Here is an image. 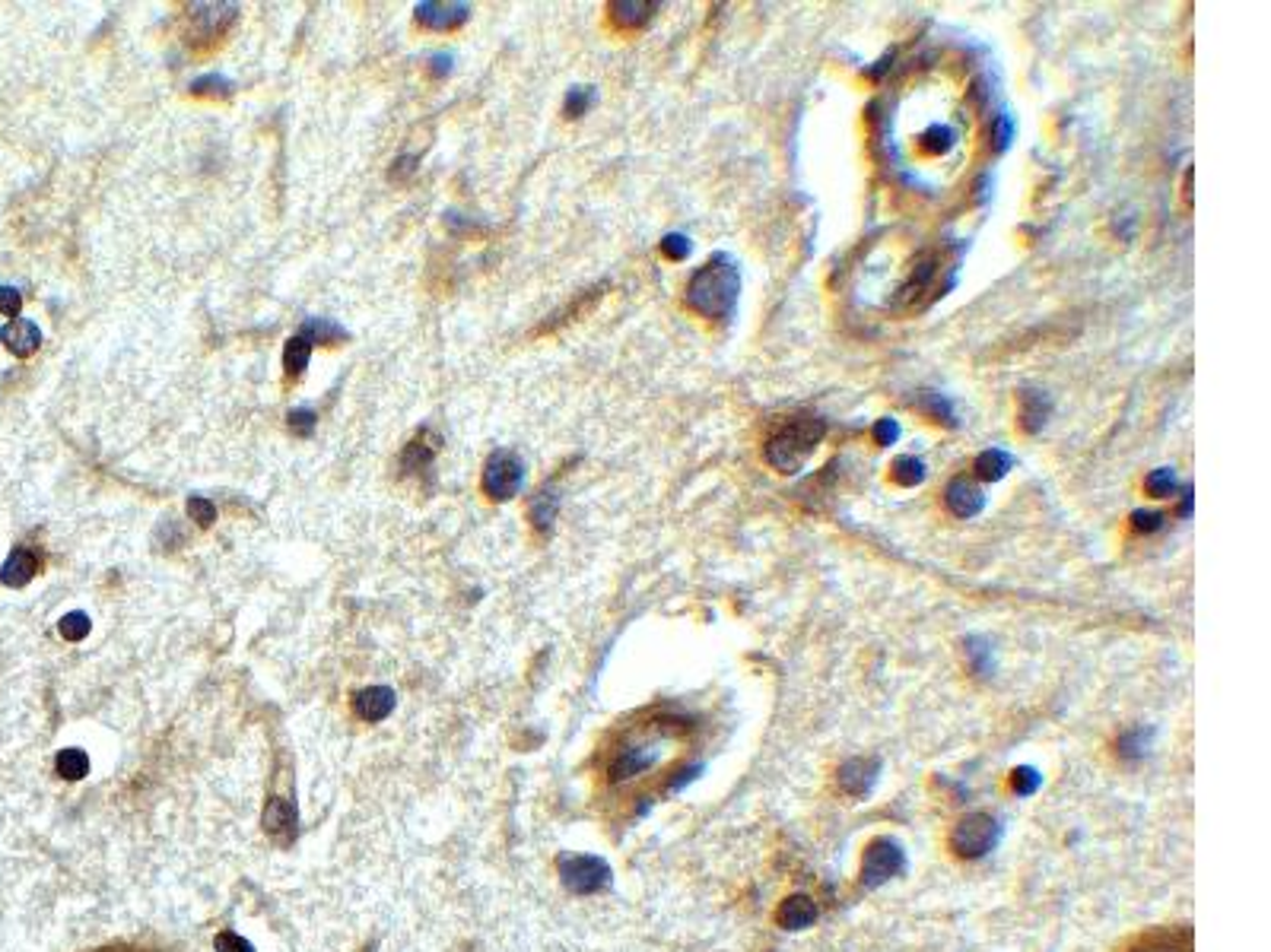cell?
Here are the masks:
<instances>
[{"instance_id":"obj_42","label":"cell","mask_w":1271,"mask_h":952,"mask_svg":"<svg viewBox=\"0 0 1271 952\" xmlns=\"http://www.w3.org/2000/svg\"><path fill=\"white\" fill-rule=\"evenodd\" d=\"M20 312H23V296H20V289H13V286H0V315H7V318H20Z\"/></svg>"},{"instance_id":"obj_32","label":"cell","mask_w":1271,"mask_h":952,"mask_svg":"<svg viewBox=\"0 0 1271 952\" xmlns=\"http://www.w3.org/2000/svg\"><path fill=\"white\" fill-rule=\"evenodd\" d=\"M594 102H598V89H594V86H572L566 92V99H562V115H566V118H582V115H588V111L594 108Z\"/></svg>"},{"instance_id":"obj_21","label":"cell","mask_w":1271,"mask_h":952,"mask_svg":"<svg viewBox=\"0 0 1271 952\" xmlns=\"http://www.w3.org/2000/svg\"><path fill=\"white\" fill-rule=\"evenodd\" d=\"M607 10H610V20L620 29H639L662 10V4H649V0H614Z\"/></svg>"},{"instance_id":"obj_41","label":"cell","mask_w":1271,"mask_h":952,"mask_svg":"<svg viewBox=\"0 0 1271 952\" xmlns=\"http://www.w3.org/2000/svg\"><path fill=\"white\" fill-rule=\"evenodd\" d=\"M1164 524H1167V518L1161 511H1145V508L1132 511V527L1138 530V534H1157Z\"/></svg>"},{"instance_id":"obj_24","label":"cell","mask_w":1271,"mask_h":952,"mask_svg":"<svg viewBox=\"0 0 1271 952\" xmlns=\"http://www.w3.org/2000/svg\"><path fill=\"white\" fill-rule=\"evenodd\" d=\"M1011 467H1015V458H1011L1005 448H986L983 455L976 458L973 471H976V476H979V479H986V482H999V479H1005V476H1008Z\"/></svg>"},{"instance_id":"obj_45","label":"cell","mask_w":1271,"mask_h":952,"mask_svg":"<svg viewBox=\"0 0 1271 952\" xmlns=\"http://www.w3.org/2000/svg\"><path fill=\"white\" fill-rule=\"evenodd\" d=\"M452 68H455V58L448 55V52H436V55L429 58V73L436 76V79L448 76V73H452Z\"/></svg>"},{"instance_id":"obj_25","label":"cell","mask_w":1271,"mask_h":952,"mask_svg":"<svg viewBox=\"0 0 1271 952\" xmlns=\"http://www.w3.org/2000/svg\"><path fill=\"white\" fill-rule=\"evenodd\" d=\"M309 359H312V343L305 340V337L293 334L286 340V346H283V372H286V378L289 381H299L305 375V368H309Z\"/></svg>"},{"instance_id":"obj_12","label":"cell","mask_w":1271,"mask_h":952,"mask_svg":"<svg viewBox=\"0 0 1271 952\" xmlns=\"http://www.w3.org/2000/svg\"><path fill=\"white\" fill-rule=\"evenodd\" d=\"M395 705H397V696L392 686H366L357 692V699H353V712L369 724H379L395 712Z\"/></svg>"},{"instance_id":"obj_13","label":"cell","mask_w":1271,"mask_h":952,"mask_svg":"<svg viewBox=\"0 0 1271 952\" xmlns=\"http://www.w3.org/2000/svg\"><path fill=\"white\" fill-rule=\"evenodd\" d=\"M261 826H264V832H267L270 838H277V842H289V838L296 835V826H299V813H296L293 800H286V797H270V800H267V806H264Z\"/></svg>"},{"instance_id":"obj_14","label":"cell","mask_w":1271,"mask_h":952,"mask_svg":"<svg viewBox=\"0 0 1271 952\" xmlns=\"http://www.w3.org/2000/svg\"><path fill=\"white\" fill-rule=\"evenodd\" d=\"M0 340L7 343V349L13 352V356L29 359L32 352L42 346V328L29 318H13L10 325L0 328Z\"/></svg>"},{"instance_id":"obj_5","label":"cell","mask_w":1271,"mask_h":952,"mask_svg":"<svg viewBox=\"0 0 1271 952\" xmlns=\"http://www.w3.org/2000/svg\"><path fill=\"white\" fill-rule=\"evenodd\" d=\"M525 476H528L525 461L515 455V451L500 448V451H493V455L487 458L484 476H480V486H484L487 498H493V502H509V498H515V495L522 492Z\"/></svg>"},{"instance_id":"obj_9","label":"cell","mask_w":1271,"mask_h":952,"mask_svg":"<svg viewBox=\"0 0 1271 952\" xmlns=\"http://www.w3.org/2000/svg\"><path fill=\"white\" fill-rule=\"evenodd\" d=\"M468 20H471V4H464V0H423V4H416V23L426 29L448 32L464 26Z\"/></svg>"},{"instance_id":"obj_16","label":"cell","mask_w":1271,"mask_h":952,"mask_svg":"<svg viewBox=\"0 0 1271 952\" xmlns=\"http://www.w3.org/2000/svg\"><path fill=\"white\" fill-rule=\"evenodd\" d=\"M1129 952H1195L1192 930H1189L1186 924L1154 930V933H1148V937H1141Z\"/></svg>"},{"instance_id":"obj_30","label":"cell","mask_w":1271,"mask_h":952,"mask_svg":"<svg viewBox=\"0 0 1271 952\" xmlns=\"http://www.w3.org/2000/svg\"><path fill=\"white\" fill-rule=\"evenodd\" d=\"M919 143L928 156H944V153L954 150L957 134H954V127H947V124H931L928 131L919 137Z\"/></svg>"},{"instance_id":"obj_34","label":"cell","mask_w":1271,"mask_h":952,"mask_svg":"<svg viewBox=\"0 0 1271 952\" xmlns=\"http://www.w3.org/2000/svg\"><path fill=\"white\" fill-rule=\"evenodd\" d=\"M1011 787H1015L1018 797H1033L1042 787V774L1033 765H1018L1015 771H1011Z\"/></svg>"},{"instance_id":"obj_39","label":"cell","mask_w":1271,"mask_h":952,"mask_svg":"<svg viewBox=\"0 0 1271 952\" xmlns=\"http://www.w3.org/2000/svg\"><path fill=\"white\" fill-rule=\"evenodd\" d=\"M690 251H694V241H690L684 232H668L662 238V254L668 261H687Z\"/></svg>"},{"instance_id":"obj_40","label":"cell","mask_w":1271,"mask_h":952,"mask_svg":"<svg viewBox=\"0 0 1271 952\" xmlns=\"http://www.w3.org/2000/svg\"><path fill=\"white\" fill-rule=\"evenodd\" d=\"M899 423L896 419H890V416H883V419H877L874 423V429H872V435H874V445H880V448H890V445H896L899 442Z\"/></svg>"},{"instance_id":"obj_44","label":"cell","mask_w":1271,"mask_h":952,"mask_svg":"<svg viewBox=\"0 0 1271 952\" xmlns=\"http://www.w3.org/2000/svg\"><path fill=\"white\" fill-rule=\"evenodd\" d=\"M416 163H420V156H416V153L397 156L395 159V169H392V182H407L410 175L416 172Z\"/></svg>"},{"instance_id":"obj_28","label":"cell","mask_w":1271,"mask_h":952,"mask_svg":"<svg viewBox=\"0 0 1271 952\" xmlns=\"http://www.w3.org/2000/svg\"><path fill=\"white\" fill-rule=\"evenodd\" d=\"M55 768H58L61 778L79 781V778H86V774H89V755L83 749H77V747L61 749L58 759H55Z\"/></svg>"},{"instance_id":"obj_8","label":"cell","mask_w":1271,"mask_h":952,"mask_svg":"<svg viewBox=\"0 0 1271 952\" xmlns=\"http://www.w3.org/2000/svg\"><path fill=\"white\" fill-rule=\"evenodd\" d=\"M236 20H238V4H227V0H204V4H191L185 13L188 39L195 45H211V42L227 36Z\"/></svg>"},{"instance_id":"obj_46","label":"cell","mask_w":1271,"mask_h":952,"mask_svg":"<svg viewBox=\"0 0 1271 952\" xmlns=\"http://www.w3.org/2000/svg\"><path fill=\"white\" fill-rule=\"evenodd\" d=\"M1192 486H1186L1183 489V502H1180V518H1189V511H1192Z\"/></svg>"},{"instance_id":"obj_23","label":"cell","mask_w":1271,"mask_h":952,"mask_svg":"<svg viewBox=\"0 0 1271 952\" xmlns=\"http://www.w3.org/2000/svg\"><path fill=\"white\" fill-rule=\"evenodd\" d=\"M299 337H305V340H309L312 346L315 343H321V346H337V343H344L347 340V328H341L337 325V321H331V318H309V321H302V328L296 331Z\"/></svg>"},{"instance_id":"obj_1","label":"cell","mask_w":1271,"mask_h":952,"mask_svg":"<svg viewBox=\"0 0 1271 952\" xmlns=\"http://www.w3.org/2000/svg\"><path fill=\"white\" fill-rule=\"evenodd\" d=\"M741 296V270L728 254H713L687 283V305L710 321H728Z\"/></svg>"},{"instance_id":"obj_29","label":"cell","mask_w":1271,"mask_h":952,"mask_svg":"<svg viewBox=\"0 0 1271 952\" xmlns=\"http://www.w3.org/2000/svg\"><path fill=\"white\" fill-rule=\"evenodd\" d=\"M925 461L922 458H915V455H903V458H896L893 461V467H890V476H893V482H899V486H906V489H912V486H919V482L925 479Z\"/></svg>"},{"instance_id":"obj_38","label":"cell","mask_w":1271,"mask_h":952,"mask_svg":"<svg viewBox=\"0 0 1271 952\" xmlns=\"http://www.w3.org/2000/svg\"><path fill=\"white\" fill-rule=\"evenodd\" d=\"M318 426V413L312 407H296L289 410V429H293L299 439H312Z\"/></svg>"},{"instance_id":"obj_35","label":"cell","mask_w":1271,"mask_h":952,"mask_svg":"<svg viewBox=\"0 0 1271 952\" xmlns=\"http://www.w3.org/2000/svg\"><path fill=\"white\" fill-rule=\"evenodd\" d=\"M89 628H92V622L83 610H74V612H68V616H61V622H58V632L68 641H83L89 635Z\"/></svg>"},{"instance_id":"obj_19","label":"cell","mask_w":1271,"mask_h":952,"mask_svg":"<svg viewBox=\"0 0 1271 952\" xmlns=\"http://www.w3.org/2000/svg\"><path fill=\"white\" fill-rule=\"evenodd\" d=\"M556 514H559V489L554 486V482H547V486H541L528 502L531 527H535L538 534H551Z\"/></svg>"},{"instance_id":"obj_36","label":"cell","mask_w":1271,"mask_h":952,"mask_svg":"<svg viewBox=\"0 0 1271 952\" xmlns=\"http://www.w3.org/2000/svg\"><path fill=\"white\" fill-rule=\"evenodd\" d=\"M989 137H992L995 153H1005L1011 147V140H1015V118L1005 115V111H1002V115H995L992 127H989Z\"/></svg>"},{"instance_id":"obj_20","label":"cell","mask_w":1271,"mask_h":952,"mask_svg":"<svg viewBox=\"0 0 1271 952\" xmlns=\"http://www.w3.org/2000/svg\"><path fill=\"white\" fill-rule=\"evenodd\" d=\"M817 917H820V908L811 895H788L776 911V921L782 930H808Z\"/></svg>"},{"instance_id":"obj_33","label":"cell","mask_w":1271,"mask_h":952,"mask_svg":"<svg viewBox=\"0 0 1271 952\" xmlns=\"http://www.w3.org/2000/svg\"><path fill=\"white\" fill-rule=\"evenodd\" d=\"M1145 489H1148L1154 498H1170V495H1177V489H1180L1177 471H1173V467H1157V471H1151V474H1148Z\"/></svg>"},{"instance_id":"obj_7","label":"cell","mask_w":1271,"mask_h":952,"mask_svg":"<svg viewBox=\"0 0 1271 952\" xmlns=\"http://www.w3.org/2000/svg\"><path fill=\"white\" fill-rule=\"evenodd\" d=\"M906 870V851L896 838L880 835L865 848L862 858V885L865 889H880Z\"/></svg>"},{"instance_id":"obj_26","label":"cell","mask_w":1271,"mask_h":952,"mask_svg":"<svg viewBox=\"0 0 1271 952\" xmlns=\"http://www.w3.org/2000/svg\"><path fill=\"white\" fill-rule=\"evenodd\" d=\"M963 648H967V664H970V670H973L976 676H983V680H989V676L995 673V651H992V641H989V638H983V635H970L967 641H963Z\"/></svg>"},{"instance_id":"obj_2","label":"cell","mask_w":1271,"mask_h":952,"mask_svg":"<svg viewBox=\"0 0 1271 952\" xmlns=\"http://www.w3.org/2000/svg\"><path fill=\"white\" fill-rule=\"evenodd\" d=\"M827 435V419L817 413H798L769 435L763 458L776 474H798Z\"/></svg>"},{"instance_id":"obj_31","label":"cell","mask_w":1271,"mask_h":952,"mask_svg":"<svg viewBox=\"0 0 1271 952\" xmlns=\"http://www.w3.org/2000/svg\"><path fill=\"white\" fill-rule=\"evenodd\" d=\"M236 89V83L227 73H204L191 83V92L195 95H207V99H230Z\"/></svg>"},{"instance_id":"obj_43","label":"cell","mask_w":1271,"mask_h":952,"mask_svg":"<svg viewBox=\"0 0 1271 952\" xmlns=\"http://www.w3.org/2000/svg\"><path fill=\"white\" fill-rule=\"evenodd\" d=\"M217 952H254V946L245 937H238L236 930H223L217 937Z\"/></svg>"},{"instance_id":"obj_15","label":"cell","mask_w":1271,"mask_h":952,"mask_svg":"<svg viewBox=\"0 0 1271 952\" xmlns=\"http://www.w3.org/2000/svg\"><path fill=\"white\" fill-rule=\"evenodd\" d=\"M42 569V556L32 550V546H16V550L7 556L4 569H0V581L7 588H26L32 578L39 575Z\"/></svg>"},{"instance_id":"obj_37","label":"cell","mask_w":1271,"mask_h":952,"mask_svg":"<svg viewBox=\"0 0 1271 952\" xmlns=\"http://www.w3.org/2000/svg\"><path fill=\"white\" fill-rule=\"evenodd\" d=\"M185 508H188V518L198 521V527H211L217 521V505L207 495H191Z\"/></svg>"},{"instance_id":"obj_3","label":"cell","mask_w":1271,"mask_h":952,"mask_svg":"<svg viewBox=\"0 0 1271 952\" xmlns=\"http://www.w3.org/2000/svg\"><path fill=\"white\" fill-rule=\"evenodd\" d=\"M665 731H671V724H658L655 728V734L649 731H642V734H633V737H626L623 744L614 749V755H610V765H607V778L614 781V784H623V781H630V778H636V774H642V771H649L655 762H658V734H665Z\"/></svg>"},{"instance_id":"obj_22","label":"cell","mask_w":1271,"mask_h":952,"mask_svg":"<svg viewBox=\"0 0 1271 952\" xmlns=\"http://www.w3.org/2000/svg\"><path fill=\"white\" fill-rule=\"evenodd\" d=\"M1154 728H1145V724H1138V728H1129L1125 731L1119 740H1116V752H1119V759H1125V762H1138V759H1145V755L1151 752V747H1154Z\"/></svg>"},{"instance_id":"obj_10","label":"cell","mask_w":1271,"mask_h":952,"mask_svg":"<svg viewBox=\"0 0 1271 952\" xmlns=\"http://www.w3.org/2000/svg\"><path fill=\"white\" fill-rule=\"evenodd\" d=\"M836 778H840V790L846 797H865L872 794L880 778V759H874V755H856V759L840 765Z\"/></svg>"},{"instance_id":"obj_27","label":"cell","mask_w":1271,"mask_h":952,"mask_svg":"<svg viewBox=\"0 0 1271 952\" xmlns=\"http://www.w3.org/2000/svg\"><path fill=\"white\" fill-rule=\"evenodd\" d=\"M919 410L928 416V419H935V423H944V426H957V410H954V403H951V397L947 394H938V391H922L919 394Z\"/></svg>"},{"instance_id":"obj_6","label":"cell","mask_w":1271,"mask_h":952,"mask_svg":"<svg viewBox=\"0 0 1271 952\" xmlns=\"http://www.w3.org/2000/svg\"><path fill=\"white\" fill-rule=\"evenodd\" d=\"M559 880L572 895H598L614 883V870L594 854H566L559 858Z\"/></svg>"},{"instance_id":"obj_18","label":"cell","mask_w":1271,"mask_h":952,"mask_svg":"<svg viewBox=\"0 0 1271 952\" xmlns=\"http://www.w3.org/2000/svg\"><path fill=\"white\" fill-rule=\"evenodd\" d=\"M1018 400H1021V429L1027 435L1042 432V426L1049 423V416H1052V397L1042 394V391H1033V387H1024V391L1018 394Z\"/></svg>"},{"instance_id":"obj_4","label":"cell","mask_w":1271,"mask_h":952,"mask_svg":"<svg viewBox=\"0 0 1271 952\" xmlns=\"http://www.w3.org/2000/svg\"><path fill=\"white\" fill-rule=\"evenodd\" d=\"M1002 822L992 813H970L963 816L951 832V851L963 861H983L1002 842Z\"/></svg>"},{"instance_id":"obj_17","label":"cell","mask_w":1271,"mask_h":952,"mask_svg":"<svg viewBox=\"0 0 1271 952\" xmlns=\"http://www.w3.org/2000/svg\"><path fill=\"white\" fill-rule=\"evenodd\" d=\"M439 445H442L439 435L432 432V429H423L413 442L404 445V451H400V471H404V474H423V471H429V464H432V458H436Z\"/></svg>"},{"instance_id":"obj_11","label":"cell","mask_w":1271,"mask_h":952,"mask_svg":"<svg viewBox=\"0 0 1271 952\" xmlns=\"http://www.w3.org/2000/svg\"><path fill=\"white\" fill-rule=\"evenodd\" d=\"M944 502H947V508H951V514H957V518H963V521H970V518H976V514L986 508V495H983V489H979L973 479L957 476V479L947 482Z\"/></svg>"}]
</instances>
